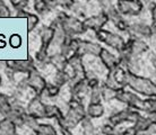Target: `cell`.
<instances>
[{
  "label": "cell",
  "instance_id": "obj_25",
  "mask_svg": "<svg viewBox=\"0 0 156 135\" xmlns=\"http://www.w3.org/2000/svg\"><path fill=\"white\" fill-rule=\"evenodd\" d=\"M80 124H82L84 135H98V130H96L95 125L93 124V122H92L90 117H86Z\"/></svg>",
  "mask_w": 156,
  "mask_h": 135
},
{
  "label": "cell",
  "instance_id": "obj_20",
  "mask_svg": "<svg viewBox=\"0 0 156 135\" xmlns=\"http://www.w3.org/2000/svg\"><path fill=\"white\" fill-rule=\"evenodd\" d=\"M17 125L12 120L4 117L0 120V135H16Z\"/></svg>",
  "mask_w": 156,
  "mask_h": 135
},
{
  "label": "cell",
  "instance_id": "obj_2",
  "mask_svg": "<svg viewBox=\"0 0 156 135\" xmlns=\"http://www.w3.org/2000/svg\"><path fill=\"white\" fill-rule=\"evenodd\" d=\"M127 87L133 93L143 95L145 97H156V83L148 78L138 76L133 72H128Z\"/></svg>",
  "mask_w": 156,
  "mask_h": 135
},
{
  "label": "cell",
  "instance_id": "obj_19",
  "mask_svg": "<svg viewBox=\"0 0 156 135\" xmlns=\"http://www.w3.org/2000/svg\"><path fill=\"white\" fill-rule=\"evenodd\" d=\"M65 114L62 113L61 108L57 105L45 104V113H44V118L49 120H55L58 123H60L63 120Z\"/></svg>",
  "mask_w": 156,
  "mask_h": 135
},
{
  "label": "cell",
  "instance_id": "obj_10",
  "mask_svg": "<svg viewBox=\"0 0 156 135\" xmlns=\"http://www.w3.org/2000/svg\"><path fill=\"white\" fill-rule=\"evenodd\" d=\"M6 69L12 71L14 73H26L31 72L32 70L37 69L35 59H33L30 55L27 60L25 61H6L5 62Z\"/></svg>",
  "mask_w": 156,
  "mask_h": 135
},
{
  "label": "cell",
  "instance_id": "obj_9",
  "mask_svg": "<svg viewBox=\"0 0 156 135\" xmlns=\"http://www.w3.org/2000/svg\"><path fill=\"white\" fill-rule=\"evenodd\" d=\"M25 79H26V83H27L28 88L33 89V91L35 93V95L42 97L48 82L45 80V78L40 73L39 69H34L32 70L31 72H28L26 74Z\"/></svg>",
  "mask_w": 156,
  "mask_h": 135
},
{
  "label": "cell",
  "instance_id": "obj_28",
  "mask_svg": "<svg viewBox=\"0 0 156 135\" xmlns=\"http://www.w3.org/2000/svg\"><path fill=\"white\" fill-rule=\"evenodd\" d=\"M40 125L39 120H36L35 117L28 115L27 113H25L23 116V126H27L28 128L33 130V132H35L37 130Z\"/></svg>",
  "mask_w": 156,
  "mask_h": 135
},
{
  "label": "cell",
  "instance_id": "obj_6",
  "mask_svg": "<svg viewBox=\"0 0 156 135\" xmlns=\"http://www.w3.org/2000/svg\"><path fill=\"white\" fill-rule=\"evenodd\" d=\"M140 112H138L136 109L130 107H126L123 109H121L119 112L114 113L108 118V122L110 124H112L113 126H119L121 124L129 122V123H133V125L136 123V120L140 117Z\"/></svg>",
  "mask_w": 156,
  "mask_h": 135
},
{
  "label": "cell",
  "instance_id": "obj_1",
  "mask_svg": "<svg viewBox=\"0 0 156 135\" xmlns=\"http://www.w3.org/2000/svg\"><path fill=\"white\" fill-rule=\"evenodd\" d=\"M86 115V107L83 103L77 101L75 99H69L68 103V112L65 114L63 120L58 123L60 127H65L68 130H73L80 124L83 120H85Z\"/></svg>",
  "mask_w": 156,
  "mask_h": 135
},
{
  "label": "cell",
  "instance_id": "obj_3",
  "mask_svg": "<svg viewBox=\"0 0 156 135\" xmlns=\"http://www.w3.org/2000/svg\"><path fill=\"white\" fill-rule=\"evenodd\" d=\"M55 20H57V23L61 26V28L67 35L77 37L78 35H82L87 32L84 27L83 20H80L78 17L69 16L65 12H59Z\"/></svg>",
  "mask_w": 156,
  "mask_h": 135
},
{
  "label": "cell",
  "instance_id": "obj_33",
  "mask_svg": "<svg viewBox=\"0 0 156 135\" xmlns=\"http://www.w3.org/2000/svg\"><path fill=\"white\" fill-rule=\"evenodd\" d=\"M118 90H113V89H110L105 86L102 85V98L103 100L110 101L112 99H115V95H117Z\"/></svg>",
  "mask_w": 156,
  "mask_h": 135
},
{
  "label": "cell",
  "instance_id": "obj_44",
  "mask_svg": "<svg viewBox=\"0 0 156 135\" xmlns=\"http://www.w3.org/2000/svg\"><path fill=\"white\" fill-rule=\"evenodd\" d=\"M28 15H30V12H28L26 9H20V10H17V12H16V16H17V17H25V18H27Z\"/></svg>",
  "mask_w": 156,
  "mask_h": 135
},
{
  "label": "cell",
  "instance_id": "obj_11",
  "mask_svg": "<svg viewBox=\"0 0 156 135\" xmlns=\"http://www.w3.org/2000/svg\"><path fill=\"white\" fill-rule=\"evenodd\" d=\"M148 45L143 39H135V37H129L128 41H126L125 50L122 52L131 54L133 58H138L139 55L144 54L148 51ZM121 53V52H120Z\"/></svg>",
  "mask_w": 156,
  "mask_h": 135
},
{
  "label": "cell",
  "instance_id": "obj_27",
  "mask_svg": "<svg viewBox=\"0 0 156 135\" xmlns=\"http://www.w3.org/2000/svg\"><path fill=\"white\" fill-rule=\"evenodd\" d=\"M152 120H149L148 116H143L140 115V117L136 120V123L133 124V126L136 128L138 133H141V132H146L147 128H148L149 124H151Z\"/></svg>",
  "mask_w": 156,
  "mask_h": 135
},
{
  "label": "cell",
  "instance_id": "obj_21",
  "mask_svg": "<svg viewBox=\"0 0 156 135\" xmlns=\"http://www.w3.org/2000/svg\"><path fill=\"white\" fill-rule=\"evenodd\" d=\"M104 113H105V109H104V106L102 105V103L88 104V106L86 107V115L87 117H90V120L101 118L102 116L104 115Z\"/></svg>",
  "mask_w": 156,
  "mask_h": 135
},
{
  "label": "cell",
  "instance_id": "obj_31",
  "mask_svg": "<svg viewBox=\"0 0 156 135\" xmlns=\"http://www.w3.org/2000/svg\"><path fill=\"white\" fill-rule=\"evenodd\" d=\"M53 7H60L65 10H70L76 5V0H50Z\"/></svg>",
  "mask_w": 156,
  "mask_h": 135
},
{
  "label": "cell",
  "instance_id": "obj_48",
  "mask_svg": "<svg viewBox=\"0 0 156 135\" xmlns=\"http://www.w3.org/2000/svg\"><path fill=\"white\" fill-rule=\"evenodd\" d=\"M1 4H4V0H0V5Z\"/></svg>",
  "mask_w": 156,
  "mask_h": 135
},
{
  "label": "cell",
  "instance_id": "obj_41",
  "mask_svg": "<svg viewBox=\"0 0 156 135\" xmlns=\"http://www.w3.org/2000/svg\"><path fill=\"white\" fill-rule=\"evenodd\" d=\"M119 135H138V131H137L135 126H130V127H127L123 132H121Z\"/></svg>",
  "mask_w": 156,
  "mask_h": 135
},
{
  "label": "cell",
  "instance_id": "obj_18",
  "mask_svg": "<svg viewBox=\"0 0 156 135\" xmlns=\"http://www.w3.org/2000/svg\"><path fill=\"white\" fill-rule=\"evenodd\" d=\"M40 36H41V50L49 51L51 44L53 42L55 39V27L50 25V26H44L40 31Z\"/></svg>",
  "mask_w": 156,
  "mask_h": 135
},
{
  "label": "cell",
  "instance_id": "obj_29",
  "mask_svg": "<svg viewBox=\"0 0 156 135\" xmlns=\"http://www.w3.org/2000/svg\"><path fill=\"white\" fill-rule=\"evenodd\" d=\"M53 81H55V82H53L55 85H57L58 87L61 88V87H63L65 85L69 83V82H70V79H69V77L67 76V73L63 70H59V71H57V73H55Z\"/></svg>",
  "mask_w": 156,
  "mask_h": 135
},
{
  "label": "cell",
  "instance_id": "obj_13",
  "mask_svg": "<svg viewBox=\"0 0 156 135\" xmlns=\"http://www.w3.org/2000/svg\"><path fill=\"white\" fill-rule=\"evenodd\" d=\"M128 34L130 35V37H135V39H147V37H152L153 36L152 25H148V24L146 23H140V22L130 24Z\"/></svg>",
  "mask_w": 156,
  "mask_h": 135
},
{
  "label": "cell",
  "instance_id": "obj_42",
  "mask_svg": "<svg viewBox=\"0 0 156 135\" xmlns=\"http://www.w3.org/2000/svg\"><path fill=\"white\" fill-rule=\"evenodd\" d=\"M149 10H151V16H152V22L156 23V2L149 5Z\"/></svg>",
  "mask_w": 156,
  "mask_h": 135
},
{
  "label": "cell",
  "instance_id": "obj_39",
  "mask_svg": "<svg viewBox=\"0 0 156 135\" xmlns=\"http://www.w3.org/2000/svg\"><path fill=\"white\" fill-rule=\"evenodd\" d=\"M9 45L14 49H18L22 45V37L18 34H12L9 39Z\"/></svg>",
  "mask_w": 156,
  "mask_h": 135
},
{
  "label": "cell",
  "instance_id": "obj_35",
  "mask_svg": "<svg viewBox=\"0 0 156 135\" xmlns=\"http://www.w3.org/2000/svg\"><path fill=\"white\" fill-rule=\"evenodd\" d=\"M113 25L117 27L119 31L122 32V33H128L129 26H130V24H129L128 22L123 18V16H122V17H120L118 20H115V22L113 23Z\"/></svg>",
  "mask_w": 156,
  "mask_h": 135
},
{
  "label": "cell",
  "instance_id": "obj_12",
  "mask_svg": "<svg viewBox=\"0 0 156 135\" xmlns=\"http://www.w3.org/2000/svg\"><path fill=\"white\" fill-rule=\"evenodd\" d=\"M109 22V17L106 14H104L103 12H98V15H93L90 17H86L85 19L83 20L84 27L86 31H93L95 32L103 29V27L105 26V24Z\"/></svg>",
  "mask_w": 156,
  "mask_h": 135
},
{
  "label": "cell",
  "instance_id": "obj_45",
  "mask_svg": "<svg viewBox=\"0 0 156 135\" xmlns=\"http://www.w3.org/2000/svg\"><path fill=\"white\" fill-rule=\"evenodd\" d=\"M60 131H61V135H73L71 130H68V128L60 127Z\"/></svg>",
  "mask_w": 156,
  "mask_h": 135
},
{
  "label": "cell",
  "instance_id": "obj_34",
  "mask_svg": "<svg viewBox=\"0 0 156 135\" xmlns=\"http://www.w3.org/2000/svg\"><path fill=\"white\" fill-rule=\"evenodd\" d=\"M44 93H47L48 97L55 98V97H57L59 93H60V87H58V86L55 85V83H48L47 87H45Z\"/></svg>",
  "mask_w": 156,
  "mask_h": 135
},
{
  "label": "cell",
  "instance_id": "obj_22",
  "mask_svg": "<svg viewBox=\"0 0 156 135\" xmlns=\"http://www.w3.org/2000/svg\"><path fill=\"white\" fill-rule=\"evenodd\" d=\"M33 8L37 15H45L53 8V5L51 4L50 0H34Z\"/></svg>",
  "mask_w": 156,
  "mask_h": 135
},
{
  "label": "cell",
  "instance_id": "obj_24",
  "mask_svg": "<svg viewBox=\"0 0 156 135\" xmlns=\"http://www.w3.org/2000/svg\"><path fill=\"white\" fill-rule=\"evenodd\" d=\"M12 109V100L5 93H0V115L7 117Z\"/></svg>",
  "mask_w": 156,
  "mask_h": 135
},
{
  "label": "cell",
  "instance_id": "obj_16",
  "mask_svg": "<svg viewBox=\"0 0 156 135\" xmlns=\"http://www.w3.org/2000/svg\"><path fill=\"white\" fill-rule=\"evenodd\" d=\"M101 62L103 63V66H105V69L108 71H112V70L117 69L118 66H120L119 63V58L117 55H114L113 53H111L109 50H106L104 47H102L101 52L98 56Z\"/></svg>",
  "mask_w": 156,
  "mask_h": 135
},
{
  "label": "cell",
  "instance_id": "obj_14",
  "mask_svg": "<svg viewBox=\"0 0 156 135\" xmlns=\"http://www.w3.org/2000/svg\"><path fill=\"white\" fill-rule=\"evenodd\" d=\"M26 113L28 115L35 117L36 120H43L44 118V113H45V104L42 101L41 96L35 95L33 97L30 103H28L27 107H26Z\"/></svg>",
  "mask_w": 156,
  "mask_h": 135
},
{
  "label": "cell",
  "instance_id": "obj_43",
  "mask_svg": "<svg viewBox=\"0 0 156 135\" xmlns=\"http://www.w3.org/2000/svg\"><path fill=\"white\" fill-rule=\"evenodd\" d=\"M148 133H151V134H154L156 135V120H154V122H151V124H149L148 128H147V131Z\"/></svg>",
  "mask_w": 156,
  "mask_h": 135
},
{
  "label": "cell",
  "instance_id": "obj_26",
  "mask_svg": "<svg viewBox=\"0 0 156 135\" xmlns=\"http://www.w3.org/2000/svg\"><path fill=\"white\" fill-rule=\"evenodd\" d=\"M34 133L35 135H58V132L55 131V128L51 124L44 123H40L39 127Z\"/></svg>",
  "mask_w": 156,
  "mask_h": 135
},
{
  "label": "cell",
  "instance_id": "obj_47",
  "mask_svg": "<svg viewBox=\"0 0 156 135\" xmlns=\"http://www.w3.org/2000/svg\"><path fill=\"white\" fill-rule=\"evenodd\" d=\"M2 83V77H1V74H0V85Z\"/></svg>",
  "mask_w": 156,
  "mask_h": 135
},
{
  "label": "cell",
  "instance_id": "obj_5",
  "mask_svg": "<svg viewBox=\"0 0 156 135\" xmlns=\"http://www.w3.org/2000/svg\"><path fill=\"white\" fill-rule=\"evenodd\" d=\"M95 37L98 42L105 44L108 46L112 47L117 51L118 53H120L125 50L126 46V39L119 34H115V33H112L110 31H106V29H100V31L95 32Z\"/></svg>",
  "mask_w": 156,
  "mask_h": 135
},
{
  "label": "cell",
  "instance_id": "obj_36",
  "mask_svg": "<svg viewBox=\"0 0 156 135\" xmlns=\"http://www.w3.org/2000/svg\"><path fill=\"white\" fill-rule=\"evenodd\" d=\"M101 132L103 135H119V133L117 132V127L110 124L109 122L102 125Z\"/></svg>",
  "mask_w": 156,
  "mask_h": 135
},
{
  "label": "cell",
  "instance_id": "obj_32",
  "mask_svg": "<svg viewBox=\"0 0 156 135\" xmlns=\"http://www.w3.org/2000/svg\"><path fill=\"white\" fill-rule=\"evenodd\" d=\"M40 23V18L39 16L35 15V14H32L30 12V15L27 16V31L31 33L32 31H34L37 25Z\"/></svg>",
  "mask_w": 156,
  "mask_h": 135
},
{
  "label": "cell",
  "instance_id": "obj_46",
  "mask_svg": "<svg viewBox=\"0 0 156 135\" xmlns=\"http://www.w3.org/2000/svg\"><path fill=\"white\" fill-rule=\"evenodd\" d=\"M152 66H154V69L156 70V54L152 58Z\"/></svg>",
  "mask_w": 156,
  "mask_h": 135
},
{
  "label": "cell",
  "instance_id": "obj_49",
  "mask_svg": "<svg viewBox=\"0 0 156 135\" xmlns=\"http://www.w3.org/2000/svg\"><path fill=\"white\" fill-rule=\"evenodd\" d=\"M16 135H20V134H17V133H16Z\"/></svg>",
  "mask_w": 156,
  "mask_h": 135
},
{
  "label": "cell",
  "instance_id": "obj_37",
  "mask_svg": "<svg viewBox=\"0 0 156 135\" xmlns=\"http://www.w3.org/2000/svg\"><path fill=\"white\" fill-rule=\"evenodd\" d=\"M98 2L100 5V7H101L102 12H104V14H106L109 10H111L114 7L112 0H98Z\"/></svg>",
  "mask_w": 156,
  "mask_h": 135
},
{
  "label": "cell",
  "instance_id": "obj_8",
  "mask_svg": "<svg viewBox=\"0 0 156 135\" xmlns=\"http://www.w3.org/2000/svg\"><path fill=\"white\" fill-rule=\"evenodd\" d=\"M115 100L125 104L127 107L133 108V109H136L138 112H141L143 100L144 99H141L140 97H139V95L133 93V90H127L126 88H123L117 91Z\"/></svg>",
  "mask_w": 156,
  "mask_h": 135
},
{
  "label": "cell",
  "instance_id": "obj_38",
  "mask_svg": "<svg viewBox=\"0 0 156 135\" xmlns=\"http://www.w3.org/2000/svg\"><path fill=\"white\" fill-rule=\"evenodd\" d=\"M10 4L16 12L20 9H26L28 5V0H10Z\"/></svg>",
  "mask_w": 156,
  "mask_h": 135
},
{
  "label": "cell",
  "instance_id": "obj_15",
  "mask_svg": "<svg viewBox=\"0 0 156 135\" xmlns=\"http://www.w3.org/2000/svg\"><path fill=\"white\" fill-rule=\"evenodd\" d=\"M102 45L100 43H95L92 41H85V39H79V44H78L77 54L79 56H84L86 54L88 55H94V56H98V54L102 50Z\"/></svg>",
  "mask_w": 156,
  "mask_h": 135
},
{
  "label": "cell",
  "instance_id": "obj_7",
  "mask_svg": "<svg viewBox=\"0 0 156 135\" xmlns=\"http://www.w3.org/2000/svg\"><path fill=\"white\" fill-rule=\"evenodd\" d=\"M117 10L121 16H138L144 10L145 4L143 0H118Z\"/></svg>",
  "mask_w": 156,
  "mask_h": 135
},
{
  "label": "cell",
  "instance_id": "obj_4",
  "mask_svg": "<svg viewBox=\"0 0 156 135\" xmlns=\"http://www.w3.org/2000/svg\"><path fill=\"white\" fill-rule=\"evenodd\" d=\"M128 72V70L122 68V66H118L117 69L112 70V71H108L103 86H105L110 89H113V90H120V89L127 88Z\"/></svg>",
  "mask_w": 156,
  "mask_h": 135
},
{
  "label": "cell",
  "instance_id": "obj_30",
  "mask_svg": "<svg viewBox=\"0 0 156 135\" xmlns=\"http://www.w3.org/2000/svg\"><path fill=\"white\" fill-rule=\"evenodd\" d=\"M103 100L102 98V85L90 90V104H98Z\"/></svg>",
  "mask_w": 156,
  "mask_h": 135
},
{
  "label": "cell",
  "instance_id": "obj_40",
  "mask_svg": "<svg viewBox=\"0 0 156 135\" xmlns=\"http://www.w3.org/2000/svg\"><path fill=\"white\" fill-rule=\"evenodd\" d=\"M10 16H12V12L7 5L5 2L0 5V17H10Z\"/></svg>",
  "mask_w": 156,
  "mask_h": 135
},
{
  "label": "cell",
  "instance_id": "obj_17",
  "mask_svg": "<svg viewBox=\"0 0 156 135\" xmlns=\"http://www.w3.org/2000/svg\"><path fill=\"white\" fill-rule=\"evenodd\" d=\"M68 64L70 66V68L73 69V71H74L75 77H76L75 80L85 79L86 76H87V72H86V69H85V66H84V63H83L82 56H79L78 54L74 55L73 58H70L68 60Z\"/></svg>",
  "mask_w": 156,
  "mask_h": 135
},
{
  "label": "cell",
  "instance_id": "obj_23",
  "mask_svg": "<svg viewBox=\"0 0 156 135\" xmlns=\"http://www.w3.org/2000/svg\"><path fill=\"white\" fill-rule=\"evenodd\" d=\"M67 62H68L67 59L60 52L52 54V55H50V58H49V63L55 66V69H57V71L65 69V66H67Z\"/></svg>",
  "mask_w": 156,
  "mask_h": 135
}]
</instances>
